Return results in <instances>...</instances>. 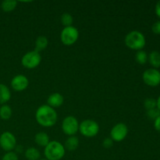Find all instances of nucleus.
Here are the masks:
<instances>
[{"mask_svg":"<svg viewBox=\"0 0 160 160\" xmlns=\"http://www.w3.org/2000/svg\"><path fill=\"white\" fill-rule=\"evenodd\" d=\"M155 12H156V16L160 19V0L156 2V7H155Z\"/></svg>","mask_w":160,"mask_h":160,"instance_id":"obj_29","label":"nucleus"},{"mask_svg":"<svg viewBox=\"0 0 160 160\" xmlns=\"http://www.w3.org/2000/svg\"><path fill=\"white\" fill-rule=\"evenodd\" d=\"M113 145V141L111 139V138H106L103 140L102 146L106 148H109Z\"/></svg>","mask_w":160,"mask_h":160,"instance_id":"obj_26","label":"nucleus"},{"mask_svg":"<svg viewBox=\"0 0 160 160\" xmlns=\"http://www.w3.org/2000/svg\"><path fill=\"white\" fill-rule=\"evenodd\" d=\"M135 60L138 63L144 65L148 61V54L144 50H139L135 54Z\"/></svg>","mask_w":160,"mask_h":160,"instance_id":"obj_21","label":"nucleus"},{"mask_svg":"<svg viewBox=\"0 0 160 160\" xmlns=\"http://www.w3.org/2000/svg\"><path fill=\"white\" fill-rule=\"evenodd\" d=\"M160 115V111L157 108H154V109H149L147 110V116L151 120H156L158 117Z\"/></svg>","mask_w":160,"mask_h":160,"instance_id":"obj_24","label":"nucleus"},{"mask_svg":"<svg viewBox=\"0 0 160 160\" xmlns=\"http://www.w3.org/2000/svg\"><path fill=\"white\" fill-rule=\"evenodd\" d=\"M152 31L154 34H160V20L155 22L152 26Z\"/></svg>","mask_w":160,"mask_h":160,"instance_id":"obj_27","label":"nucleus"},{"mask_svg":"<svg viewBox=\"0 0 160 160\" xmlns=\"http://www.w3.org/2000/svg\"><path fill=\"white\" fill-rule=\"evenodd\" d=\"M29 85L28 78L23 74L16 75L11 81V87L16 92H22Z\"/></svg>","mask_w":160,"mask_h":160,"instance_id":"obj_11","label":"nucleus"},{"mask_svg":"<svg viewBox=\"0 0 160 160\" xmlns=\"http://www.w3.org/2000/svg\"><path fill=\"white\" fill-rule=\"evenodd\" d=\"M78 38H79V31L73 26L64 28L61 31V42L67 46L73 45L78 41Z\"/></svg>","mask_w":160,"mask_h":160,"instance_id":"obj_5","label":"nucleus"},{"mask_svg":"<svg viewBox=\"0 0 160 160\" xmlns=\"http://www.w3.org/2000/svg\"><path fill=\"white\" fill-rule=\"evenodd\" d=\"M144 106H145V108L147 110L156 108V99L153 98H146L144 102Z\"/></svg>","mask_w":160,"mask_h":160,"instance_id":"obj_23","label":"nucleus"},{"mask_svg":"<svg viewBox=\"0 0 160 160\" xmlns=\"http://www.w3.org/2000/svg\"><path fill=\"white\" fill-rule=\"evenodd\" d=\"M17 145L15 136L9 131H5L0 135V147L6 152H12Z\"/></svg>","mask_w":160,"mask_h":160,"instance_id":"obj_9","label":"nucleus"},{"mask_svg":"<svg viewBox=\"0 0 160 160\" xmlns=\"http://www.w3.org/2000/svg\"><path fill=\"white\" fill-rule=\"evenodd\" d=\"M60 20L61 23H62L64 28L72 26V24L73 23V17L69 12H64V13H62V16H61Z\"/></svg>","mask_w":160,"mask_h":160,"instance_id":"obj_22","label":"nucleus"},{"mask_svg":"<svg viewBox=\"0 0 160 160\" xmlns=\"http://www.w3.org/2000/svg\"><path fill=\"white\" fill-rule=\"evenodd\" d=\"M156 108L160 111V95L156 99Z\"/></svg>","mask_w":160,"mask_h":160,"instance_id":"obj_30","label":"nucleus"},{"mask_svg":"<svg viewBox=\"0 0 160 160\" xmlns=\"http://www.w3.org/2000/svg\"><path fill=\"white\" fill-rule=\"evenodd\" d=\"M154 128L156 131L160 132V115L154 120Z\"/></svg>","mask_w":160,"mask_h":160,"instance_id":"obj_28","label":"nucleus"},{"mask_svg":"<svg viewBox=\"0 0 160 160\" xmlns=\"http://www.w3.org/2000/svg\"><path fill=\"white\" fill-rule=\"evenodd\" d=\"M144 83L150 87H156L160 84V71L158 69L150 68L145 70L142 74Z\"/></svg>","mask_w":160,"mask_h":160,"instance_id":"obj_8","label":"nucleus"},{"mask_svg":"<svg viewBox=\"0 0 160 160\" xmlns=\"http://www.w3.org/2000/svg\"><path fill=\"white\" fill-rule=\"evenodd\" d=\"M12 117V109L8 105L4 104L0 107V118L4 120H9Z\"/></svg>","mask_w":160,"mask_h":160,"instance_id":"obj_20","label":"nucleus"},{"mask_svg":"<svg viewBox=\"0 0 160 160\" xmlns=\"http://www.w3.org/2000/svg\"><path fill=\"white\" fill-rule=\"evenodd\" d=\"M79 122L76 117L68 116L65 117L62 122V130L67 135L74 136L79 131Z\"/></svg>","mask_w":160,"mask_h":160,"instance_id":"obj_6","label":"nucleus"},{"mask_svg":"<svg viewBox=\"0 0 160 160\" xmlns=\"http://www.w3.org/2000/svg\"><path fill=\"white\" fill-rule=\"evenodd\" d=\"M148 61L152 68L158 69L160 67V52L158 51H152L148 55Z\"/></svg>","mask_w":160,"mask_h":160,"instance_id":"obj_15","label":"nucleus"},{"mask_svg":"<svg viewBox=\"0 0 160 160\" xmlns=\"http://www.w3.org/2000/svg\"><path fill=\"white\" fill-rule=\"evenodd\" d=\"M25 157L28 160H39L41 157V153L38 149H37L34 147L28 148L25 151Z\"/></svg>","mask_w":160,"mask_h":160,"instance_id":"obj_18","label":"nucleus"},{"mask_svg":"<svg viewBox=\"0 0 160 160\" xmlns=\"http://www.w3.org/2000/svg\"><path fill=\"white\" fill-rule=\"evenodd\" d=\"M39 160H48V159H39Z\"/></svg>","mask_w":160,"mask_h":160,"instance_id":"obj_31","label":"nucleus"},{"mask_svg":"<svg viewBox=\"0 0 160 160\" xmlns=\"http://www.w3.org/2000/svg\"><path fill=\"white\" fill-rule=\"evenodd\" d=\"M42 56L39 52L36 51H31L23 55L21 59V64L27 69H34L40 64Z\"/></svg>","mask_w":160,"mask_h":160,"instance_id":"obj_7","label":"nucleus"},{"mask_svg":"<svg viewBox=\"0 0 160 160\" xmlns=\"http://www.w3.org/2000/svg\"><path fill=\"white\" fill-rule=\"evenodd\" d=\"M2 160H19L18 156L14 152H8L2 158Z\"/></svg>","mask_w":160,"mask_h":160,"instance_id":"obj_25","label":"nucleus"},{"mask_svg":"<svg viewBox=\"0 0 160 160\" xmlns=\"http://www.w3.org/2000/svg\"><path fill=\"white\" fill-rule=\"evenodd\" d=\"M17 4V2L15 0H4L1 3V8L4 12H9L16 9Z\"/></svg>","mask_w":160,"mask_h":160,"instance_id":"obj_19","label":"nucleus"},{"mask_svg":"<svg viewBox=\"0 0 160 160\" xmlns=\"http://www.w3.org/2000/svg\"><path fill=\"white\" fill-rule=\"evenodd\" d=\"M64 145L57 141H52L45 147L44 154L48 160H61L65 155Z\"/></svg>","mask_w":160,"mask_h":160,"instance_id":"obj_3","label":"nucleus"},{"mask_svg":"<svg viewBox=\"0 0 160 160\" xmlns=\"http://www.w3.org/2000/svg\"><path fill=\"white\" fill-rule=\"evenodd\" d=\"M63 96L58 92L51 94L47 99V105L51 106L53 109L59 108L63 103Z\"/></svg>","mask_w":160,"mask_h":160,"instance_id":"obj_12","label":"nucleus"},{"mask_svg":"<svg viewBox=\"0 0 160 160\" xmlns=\"http://www.w3.org/2000/svg\"><path fill=\"white\" fill-rule=\"evenodd\" d=\"M36 121L44 128H51L57 122L58 116L56 109L48 105H42L38 108L35 113Z\"/></svg>","mask_w":160,"mask_h":160,"instance_id":"obj_1","label":"nucleus"},{"mask_svg":"<svg viewBox=\"0 0 160 160\" xmlns=\"http://www.w3.org/2000/svg\"><path fill=\"white\" fill-rule=\"evenodd\" d=\"M78 146H79V139L76 136H70L66 140L65 144H64L65 149L70 152L75 151L78 148Z\"/></svg>","mask_w":160,"mask_h":160,"instance_id":"obj_13","label":"nucleus"},{"mask_svg":"<svg viewBox=\"0 0 160 160\" xmlns=\"http://www.w3.org/2000/svg\"><path fill=\"white\" fill-rule=\"evenodd\" d=\"M48 45V40L45 36H39L37 38L35 41V48L34 51L40 53L41 52L44 51Z\"/></svg>","mask_w":160,"mask_h":160,"instance_id":"obj_17","label":"nucleus"},{"mask_svg":"<svg viewBox=\"0 0 160 160\" xmlns=\"http://www.w3.org/2000/svg\"><path fill=\"white\" fill-rule=\"evenodd\" d=\"M11 98V92L9 88L3 84H0V103L6 104Z\"/></svg>","mask_w":160,"mask_h":160,"instance_id":"obj_14","label":"nucleus"},{"mask_svg":"<svg viewBox=\"0 0 160 160\" xmlns=\"http://www.w3.org/2000/svg\"><path fill=\"white\" fill-rule=\"evenodd\" d=\"M79 131L86 138H93L99 132V125L93 120H83L79 125Z\"/></svg>","mask_w":160,"mask_h":160,"instance_id":"obj_4","label":"nucleus"},{"mask_svg":"<svg viewBox=\"0 0 160 160\" xmlns=\"http://www.w3.org/2000/svg\"><path fill=\"white\" fill-rule=\"evenodd\" d=\"M125 44L132 50H142L145 46L146 39L145 35L139 31H132L128 33L124 39Z\"/></svg>","mask_w":160,"mask_h":160,"instance_id":"obj_2","label":"nucleus"},{"mask_svg":"<svg viewBox=\"0 0 160 160\" xmlns=\"http://www.w3.org/2000/svg\"><path fill=\"white\" fill-rule=\"evenodd\" d=\"M34 142L41 147H45L50 142L49 136L45 132H38L34 137Z\"/></svg>","mask_w":160,"mask_h":160,"instance_id":"obj_16","label":"nucleus"},{"mask_svg":"<svg viewBox=\"0 0 160 160\" xmlns=\"http://www.w3.org/2000/svg\"><path fill=\"white\" fill-rule=\"evenodd\" d=\"M128 134V128L125 123H119L114 125L110 131V138L113 142H120L126 138Z\"/></svg>","mask_w":160,"mask_h":160,"instance_id":"obj_10","label":"nucleus"}]
</instances>
